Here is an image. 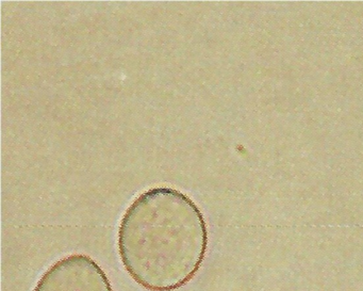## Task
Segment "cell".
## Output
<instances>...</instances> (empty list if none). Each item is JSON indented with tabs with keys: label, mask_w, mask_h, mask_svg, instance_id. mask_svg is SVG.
<instances>
[{
	"label": "cell",
	"mask_w": 363,
	"mask_h": 291,
	"mask_svg": "<svg viewBox=\"0 0 363 291\" xmlns=\"http://www.w3.org/2000/svg\"><path fill=\"white\" fill-rule=\"evenodd\" d=\"M209 235L201 208L172 187L148 189L129 205L118 231V256L148 291H175L203 267Z\"/></svg>",
	"instance_id": "cell-1"
},
{
	"label": "cell",
	"mask_w": 363,
	"mask_h": 291,
	"mask_svg": "<svg viewBox=\"0 0 363 291\" xmlns=\"http://www.w3.org/2000/svg\"><path fill=\"white\" fill-rule=\"evenodd\" d=\"M33 291H113L105 270L92 257L72 254L57 260Z\"/></svg>",
	"instance_id": "cell-2"
}]
</instances>
